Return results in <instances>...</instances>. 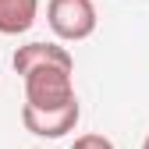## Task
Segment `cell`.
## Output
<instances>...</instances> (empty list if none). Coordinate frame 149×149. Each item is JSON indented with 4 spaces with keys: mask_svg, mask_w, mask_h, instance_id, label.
<instances>
[{
    "mask_svg": "<svg viewBox=\"0 0 149 149\" xmlns=\"http://www.w3.org/2000/svg\"><path fill=\"white\" fill-rule=\"evenodd\" d=\"M39 0H0V36H22L36 25Z\"/></svg>",
    "mask_w": 149,
    "mask_h": 149,
    "instance_id": "5b68a950",
    "label": "cell"
},
{
    "mask_svg": "<svg viewBox=\"0 0 149 149\" xmlns=\"http://www.w3.org/2000/svg\"><path fill=\"white\" fill-rule=\"evenodd\" d=\"M142 149H149V135H146V142H142Z\"/></svg>",
    "mask_w": 149,
    "mask_h": 149,
    "instance_id": "52a82bcc",
    "label": "cell"
},
{
    "mask_svg": "<svg viewBox=\"0 0 149 149\" xmlns=\"http://www.w3.org/2000/svg\"><path fill=\"white\" fill-rule=\"evenodd\" d=\"M82 117V107L78 100L61 107V110H32V107H22V124L25 132L39 135V139H64L68 132H74V124Z\"/></svg>",
    "mask_w": 149,
    "mask_h": 149,
    "instance_id": "3957f363",
    "label": "cell"
},
{
    "mask_svg": "<svg viewBox=\"0 0 149 149\" xmlns=\"http://www.w3.org/2000/svg\"><path fill=\"white\" fill-rule=\"evenodd\" d=\"M22 78H25V107H32V110H61V107L74 103L71 68L46 64V68L25 71Z\"/></svg>",
    "mask_w": 149,
    "mask_h": 149,
    "instance_id": "6da1fadb",
    "label": "cell"
},
{
    "mask_svg": "<svg viewBox=\"0 0 149 149\" xmlns=\"http://www.w3.org/2000/svg\"><path fill=\"white\" fill-rule=\"evenodd\" d=\"M71 149H114V142L107 135H82V139L71 142Z\"/></svg>",
    "mask_w": 149,
    "mask_h": 149,
    "instance_id": "8992f818",
    "label": "cell"
},
{
    "mask_svg": "<svg viewBox=\"0 0 149 149\" xmlns=\"http://www.w3.org/2000/svg\"><path fill=\"white\" fill-rule=\"evenodd\" d=\"M11 64L18 74H25L32 68H46V64H61V68L74 71V57L68 53V46H57V43H25V46L14 50Z\"/></svg>",
    "mask_w": 149,
    "mask_h": 149,
    "instance_id": "277c9868",
    "label": "cell"
},
{
    "mask_svg": "<svg viewBox=\"0 0 149 149\" xmlns=\"http://www.w3.org/2000/svg\"><path fill=\"white\" fill-rule=\"evenodd\" d=\"M46 22H50L53 36L64 39V43L89 39L96 32V4L92 0H50Z\"/></svg>",
    "mask_w": 149,
    "mask_h": 149,
    "instance_id": "7a4b0ae2",
    "label": "cell"
}]
</instances>
